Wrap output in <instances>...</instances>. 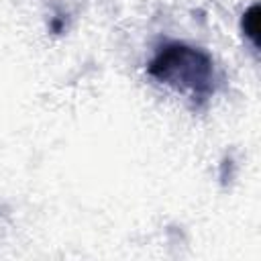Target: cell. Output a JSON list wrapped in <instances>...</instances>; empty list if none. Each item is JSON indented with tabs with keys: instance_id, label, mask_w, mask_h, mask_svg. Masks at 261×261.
<instances>
[{
	"instance_id": "cell-1",
	"label": "cell",
	"mask_w": 261,
	"mask_h": 261,
	"mask_svg": "<svg viewBox=\"0 0 261 261\" xmlns=\"http://www.w3.org/2000/svg\"><path fill=\"white\" fill-rule=\"evenodd\" d=\"M151 71L159 80L196 94L206 90L210 82V61L188 47H169L153 61Z\"/></svg>"
},
{
	"instance_id": "cell-2",
	"label": "cell",
	"mask_w": 261,
	"mask_h": 261,
	"mask_svg": "<svg viewBox=\"0 0 261 261\" xmlns=\"http://www.w3.org/2000/svg\"><path fill=\"white\" fill-rule=\"evenodd\" d=\"M257 12H259V8L257 6H253L247 14H245V33L257 43V31H259V27H257V22H259V16H257Z\"/></svg>"
}]
</instances>
